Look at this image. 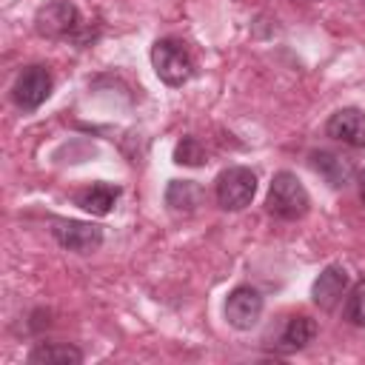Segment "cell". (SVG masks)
Returning a JSON list of instances; mask_svg holds the SVG:
<instances>
[{
  "label": "cell",
  "instance_id": "obj_8",
  "mask_svg": "<svg viewBox=\"0 0 365 365\" xmlns=\"http://www.w3.org/2000/svg\"><path fill=\"white\" fill-rule=\"evenodd\" d=\"M345 291H348V271L334 262V265H325V268L319 271V277L314 279V285H311V299H314V305H319L322 311H334V308L342 302Z\"/></svg>",
  "mask_w": 365,
  "mask_h": 365
},
{
  "label": "cell",
  "instance_id": "obj_15",
  "mask_svg": "<svg viewBox=\"0 0 365 365\" xmlns=\"http://www.w3.org/2000/svg\"><path fill=\"white\" fill-rule=\"evenodd\" d=\"M174 163H180V165H191V168L202 165V163H205V145H202L194 134H185V137L174 145Z\"/></svg>",
  "mask_w": 365,
  "mask_h": 365
},
{
  "label": "cell",
  "instance_id": "obj_1",
  "mask_svg": "<svg viewBox=\"0 0 365 365\" xmlns=\"http://www.w3.org/2000/svg\"><path fill=\"white\" fill-rule=\"evenodd\" d=\"M151 66L154 74L171 88H180L194 77V57L188 46L174 37H163L151 46Z\"/></svg>",
  "mask_w": 365,
  "mask_h": 365
},
{
  "label": "cell",
  "instance_id": "obj_4",
  "mask_svg": "<svg viewBox=\"0 0 365 365\" xmlns=\"http://www.w3.org/2000/svg\"><path fill=\"white\" fill-rule=\"evenodd\" d=\"M257 194V174L248 165H228L214 182V197L222 211H242Z\"/></svg>",
  "mask_w": 365,
  "mask_h": 365
},
{
  "label": "cell",
  "instance_id": "obj_12",
  "mask_svg": "<svg viewBox=\"0 0 365 365\" xmlns=\"http://www.w3.org/2000/svg\"><path fill=\"white\" fill-rule=\"evenodd\" d=\"M314 336H317V322H314L311 317H305V314H294V317L285 322L282 334H279L277 351H279V354L302 351L308 342H314Z\"/></svg>",
  "mask_w": 365,
  "mask_h": 365
},
{
  "label": "cell",
  "instance_id": "obj_6",
  "mask_svg": "<svg viewBox=\"0 0 365 365\" xmlns=\"http://www.w3.org/2000/svg\"><path fill=\"white\" fill-rule=\"evenodd\" d=\"M51 234L63 248L74 254H91L103 245V228L94 222H83V220H54Z\"/></svg>",
  "mask_w": 365,
  "mask_h": 365
},
{
  "label": "cell",
  "instance_id": "obj_18",
  "mask_svg": "<svg viewBox=\"0 0 365 365\" xmlns=\"http://www.w3.org/2000/svg\"><path fill=\"white\" fill-rule=\"evenodd\" d=\"M362 6H365V0H362Z\"/></svg>",
  "mask_w": 365,
  "mask_h": 365
},
{
  "label": "cell",
  "instance_id": "obj_17",
  "mask_svg": "<svg viewBox=\"0 0 365 365\" xmlns=\"http://www.w3.org/2000/svg\"><path fill=\"white\" fill-rule=\"evenodd\" d=\"M356 185H359V200H362V205H365V168L356 171Z\"/></svg>",
  "mask_w": 365,
  "mask_h": 365
},
{
  "label": "cell",
  "instance_id": "obj_5",
  "mask_svg": "<svg viewBox=\"0 0 365 365\" xmlns=\"http://www.w3.org/2000/svg\"><path fill=\"white\" fill-rule=\"evenodd\" d=\"M51 94V74L46 66H26L14 86H11V100L20 111H34L40 108Z\"/></svg>",
  "mask_w": 365,
  "mask_h": 365
},
{
  "label": "cell",
  "instance_id": "obj_16",
  "mask_svg": "<svg viewBox=\"0 0 365 365\" xmlns=\"http://www.w3.org/2000/svg\"><path fill=\"white\" fill-rule=\"evenodd\" d=\"M345 319L354 328H365V277L351 288V294L345 299Z\"/></svg>",
  "mask_w": 365,
  "mask_h": 365
},
{
  "label": "cell",
  "instance_id": "obj_9",
  "mask_svg": "<svg viewBox=\"0 0 365 365\" xmlns=\"http://www.w3.org/2000/svg\"><path fill=\"white\" fill-rule=\"evenodd\" d=\"M325 131L328 137L339 140L342 145H351V148H365V111L348 106V108H339L328 117L325 123Z\"/></svg>",
  "mask_w": 365,
  "mask_h": 365
},
{
  "label": "cell",
  "instance_id": "obj_10",
  "mask_svg": "<svg viewBox=\"0 0 365 365\" xmlns=\"http://www.w3.org/2000/svg\"><path fill=\"white\" fill-rule=\"evenodd\" d=\"M311 168L331 185V188H345L354 180V165L342 154L334 151H314L311 154Z\"/></svg>",
  "mask_w": 365,
  "mask_h": 365
},
{
  "label": "cell",
  "instance_id": "obj_2",
  "mask_svg": "<svg viewBox=\"0 0 365 365\" xmlns=\"http://www.w3.org/2000/svg\"><path fill=\"white\" fill-rule=\"evenodd\" d=\"M265 208L279 220H299L311 208V197L302 185V180L291 171H277L268 185Z\"/></svg>",
  "mask_w": 365,
  "mask_h": 365
},
{
  "label": "cell",
  "instance_id": "obj_13",
  "mask_svg": "<svg viewBox=\"0 0 365 365\" xmlns=\"http://www.w3.org/2000/svg\"><path fill=\"white\" fill-rule=\"evenodd\" d=\"M29 365H80L83 351L68 342H40L26 356Z\"/></svg>",
  "mask_w": 365,
  "mask_h": 365
},
{
  "label": "cell",
  "instance_id": "obj_14",
  "mask_svg": "<svg viewBox=\"0 0 365 365\" xmlns=\"http://www.w3.org/2000/svg\"><path fill=\"white\" fill-rule=\"evenodd\" d=\"M120 200V188L117 185H108V182H94L91 188H83L77 194V205L94 217H106L114 202Z\"/></svg>",
  "mask_w": 365,
  "mask_h": 365
},
{
  "label": "cell",
  "instance_id": "obj_7",
  "mask_svg": "<svg viewBox=\"0 0 365 365\" xmlns=\"http://www.w3.org/2000/svg\"><path fill=\"white\" fill-rule=\"evenodd\" d=\"M262 294L251 285H237L225 299V319L237 331H251L262 317Z\"/></svg>",
  "mask_w": 365,
  "mask_h": 365
},
{
  "label": "cell",
  "instance_id": "obj_3",
  "mask_svg": "<svg viewBox=\"0 0 365 365\" xmlns=\"http://www.w3.org/2000/svg\"><path fill=\"white\" fill-rule=\"evenodd\" d=\"M83 29L86 23L80 17V9L71 0H54L34 14V31L48 40H68V37L77 40Z\"/></svg>",
  "mask_w": 365,
  "mask_h": 365
},
{
  "label": "cell",
  "instance_id": "obj_11",
  "mask_svg": "<svg viewBox=\"0 0 365 365\" xmlns=\"http://www.w3.org/2000/svg\"><path fill=\"white\" fill-rule=\"evenodd\" d=\"M202 200H205V191L197 180H171L165 188V205L174 214H191L202 205Z\"/></svg>",
  "mask_w": 365,
  "mask_h": 365
}]
</instances>
